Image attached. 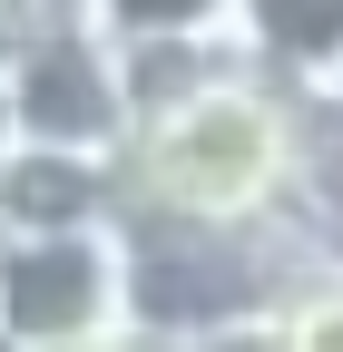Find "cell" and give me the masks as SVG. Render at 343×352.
<instances>
[{"label":"cell","mask_w":343,"mask_h":352,"mask_svg":"<svg viewBox=\"0 0 343 352\" xmlns=\"http://www.w3.org/2000/svg\"><path fill=\"white\" fill-rule=\"evenodd\" d=\"M118 215L196 235H324L343 215V88H275L226 39L118 50Z\"/></svg>","instance_id":"cell-1"},{"label":"cell","mask_w":343,"mask_h":352,"mask_svg":"<svg viewBox=\"0 0 343 352\" xmlns=\"http://www.w3.org/2000/svg\"><path fill=\"white\" fill-rule=\"evenodd\" d=\"M0 245H10V235H0Z\"/></svg>","instance_id":"cell-10"},{"label":"cell","mask_w":343,"mask_h":352,"mask_svg":"<svg viewBox=\"0 0 343 352\" xmlns=\"http://www.w3.org/2000/svg\"><path fill=\"white\" fill-rule=\"evenodd\" d=\"M138 342L127 333V235L69 226V235H10L0 245V352H89Z\"/></svg>","instance_id":"cell-2"},{"label":"cell","mask_w":343,"mask_h":352,"mask_svg":"<svg viewBox=\"0 0 343 352\" xmlns=\"http://www.w3.org/2000/svg\"><path fill=\"white\" fill-rule=\"evenodd\" d=\"M89 352H147V342H89Z\"/></svg>","instance_id":"cell-9"},{"label":"cell","mask_w":343,"mask_h":352,"mask_svg":"<svg viewBox=\"0 0 343 352\" xmlns=\"http://www.w3.org/2000/svg\"><path fill=\"white\" fill-rule=\"evenodd\" d=\"M69 226H118V157L0 138V235H69Z\"/></svg>","instance_id":"cell-4"},{"label":"cell","mask_w":343,"mask_h":352,"mask_svg":"<svg viewBox=\"0 0 343 352\" xmlns=\"http://www.w3.org/2000/svg\"><path fill=\"white\" fill-rule=\"evenodd\" d=\"M20 10H30V20H59V10H69V0H20Z\"/></svg>","instance_id":"cell-8"},{"label":"cell","mask_w":343,"mask_h":352,"mask_svg":"<svg viewBox=\"0 0 343 352\" xmlns=\"http://www.w3.org/2000/svg\"><path fill=\"white\" fill-rule=\"evenodd\" d=\"M226 50L275 88H343V0H226Z\"/></svg>","instance_id":"cell-5"},{"label":"cell","mask_w":343,"mask_h":352,"mask_svg":"<svg viewBox=\"0 0 343 352\" xmlns=\"http://www.w3.org/2000/svg\"><path fill=\"white\" fill-rule=\"evenodd\" d=\"M20 30H30V10H20V0H0V50H10Z\"/></svg>","instance_id":"cell-7"},{"label":"cell","mask_w":343,"mask_h":352,"mask_svg":"<svg viewBox=\"0 0 343 352\" xmlns=\"http://www.w3.org/2000/svg\"><path fill=\"white\" fill-rule=\"evenodd\" d=\"M69 20L108 50H157V39H226V0H69Z\"/></svg>","instance_id":"cell-6"},{"label":"cell","mask_w":343,"mask_h":352,"mask_svg":"<svg viewBox=\"0 0 343 352\" xmlns=\"http://www.w3.org/2000/svg\"><path fill=\"white\" fill-rule=\"evenodd\" d=\"M118 127H127L118 50H108V39H89L69 10H59V20H30L10 50H0V138L118 157Z\"/></svg>","instance_id":"cell-3"}]
</instances>
